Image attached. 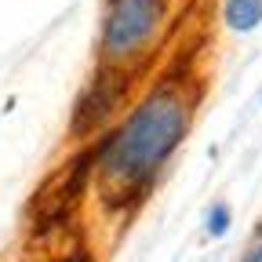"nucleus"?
Listing matches in <instances>:
<instances>
[{
  "instance_id": "8",
  "label": "nucleus",
  "mask_w": 262,
  "mask_h": 262,
  "mask_svg": "<svg viewBox=\"0 0 262 262\" xmlns=\"http://www.w3.org/2000/svg\"><path fill=\"white\" fill-rule=\"evenodd\" d=\"M66 262H73V258H66Z\"/></svg>"
},
{
  "instance_id": "3",
  "label": "nucleus",
  "mask_w": 262,
  "mask_h": 262,
  "mask_svg": "<svg viewBox=\"0 0 262 262\" xmlns=\"http://www.w3.org/2000/svg\"><path fill=\"white\" fill-rule=\"evenodd\" d=\"M88 171H91V157H77L48 189H40V196H37V219H40V226H55V222H62L66 215L73 211L77 196H80V189L88 182Z\"/></svg>"
},
{
  "instance_id": "4",
  "label": "nucleus",
  "mask_w": 262,
  "mask_h": 262,
  "mask_svg": "<svg viewBox=\"0 0 262 262\" xmlns=\"http://www.w3.org/2000/svg\"><path fill=\"white\" fill-rule=\"evenodd\" d=\"M124 95V88H117V84H110V77H102V80H95V88L88 91V98L80 102V110H77V127L84 131V127H95L98 120H102L110 110H113V102Z\"/></svg>"
},
{
  "instance_id": "7",
  "label": "nucleus",
  "mask_w": 262,
  "mask_h": 262,
  "mask_svg": "<svg viewBox=\"0 0 262 262\" xmlns=\"http://www.w3.org/2000/svg\"><path fill=\"white\" fill-rule=\"evenodd\" d=\"M244 262H262V241H258V244H255V248L244 255Z\"/></svg>"
},
{
  "instance_id": "2",
  "label": "nucleus",
  "mask_w": 262,
  "mask_h": 262,
  "mask_svg": "<svg viewBox=\"0 0 262 262\" xmlns=\"http://www.w3.org/2000/svg\"><path fill=\"white\" fill-rule=\"evenodd\" d=\"M168 0H110L106 26H102V48L110 58H131L139 55L164 22Z\"/></svg>"
},
{
  "instance_id": "6",
  "label": "nucleus",
  "mask_w": 262,
  "mask_h": 262,
  "mask_svg": "<svg viewBox=\"0 0 262 262\" xmlns=\"http://www.w3.org/2000/svg\"><path fill=\"white\" fill-rule=\"evenodd\" d=\"M226 229H229V208H226V204H215V208L208 211V233H211V237H222Z\"/></svg>"
},
{
  "instance_id": "1",
  "label": "nucleus",
  "mask_w": 262,
  "mask_h": 262,
  "mask_svg": "<svg viewBox=\"0 0 262 262\" xmlns=\"http://www.w3.org/2000/svg\"><path fill=\"white\" fill-rule=\"evenodd\" d=\"M186 124V98L175 88H160L120 124V131H113L98 149V175L110 201H127L153 182L160 164L182 142Z\"/></svg>"
},
{
  "instance_id": "5",
  "label": "nucleus",
  "mask_w": 262,
  "mask_h": 262,
  "mask_svg": "<svg viewBox=\"0 0 262 262\" xmlns=\"http://www.w3.org/2000/svg\"><path fill=\"white\" fill-rule=\"evenodd\" d=\"M222 18H226L229 29L251 33V29H258V22H262V0H226Z\"/></svg>"
}]
</instances>
